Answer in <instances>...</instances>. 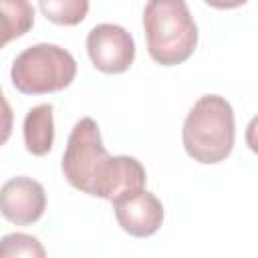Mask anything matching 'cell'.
<instances>
[{"label": "cell", "instance_id": "obj_1", "mask_svg": "<svg viewBox=\"0 0 258 258\" xmlns=\"http://www.w3.org/2000/svg\"><path fill=\"white\" fill-rule=\"evenodd\" d=\"M62 173L75 189L109 202L145 189L147 179L139 159L107 153L99 125L91 117L75 123L62 153Z\"/></svg>", "mask_w": 258, "mask_h": 258}, {"label": "cell", "instance_id": "obj_2", "mask_svg": "<svg viewBox=\"0 0 258 258\" xmlns=\"http://www.w3.org/2000/svg\"><path fill=\"white\" fill-rule=\"evenodd\" d=\"M149 56L161 67L187 60L198 46V26L183 0H151L143 8Z\"/></svg>", "mask_w": 258, "mask_h": 258}, {"label": "cell", "instance_id": "obj_3", "mask_svg": "<svg viewBox=\"0 0 258 258\" xmlns=\"http://www.w3.org/2000/svg\"><path fill=\"white\" fill-rule=\"evenodd\" d=\"M236 123L232 105L220 95H204L189 109L181 139L187 155L198 163H220L234 147Z\"/></svg>", "mask_w": 258, "mask_h": 258}, {"label": "cell", "instance_id": "obj_4", "mask_svg": "<svg viewBox=\"0 0 258 258\" xmlns=\"http://www.w3.org/2000/svg\"><path fill=\"white\" fill-rule=\"evenodd\" d=\"M77 75L75 56L50 42L24 48L12 62V85L24 95H46L67 89Z\"/></svg>", "mask_w": 258, "mask_h": 258}, {"label": "cell", "instance_id": "obj_5", "mask_svg": "<svg viewBox=\"0 0 258 258\" xmlns=\"http://www.w3.org/2000/svg\"><path fill=\"white\" fill-rule=\"evenodd\" d=\"M87 52L97 71L107 75H119L133 64L135 42L123 26L103 22L89 30Z\"/></svg>", "mask_w": 258, "mask_h": 258}, {"label": "cell", "instance_id": "obj_6", "mask_svg": "<svg viewBox=\"0 0 258 258\" xmlns=\"http://www.w3.org/2000/svg\"><path fill=\"white\" fill-rule=\"evenodd\" d=\"M46 210V191L32 177L18 175L0 187V214L16 224L30 226L42 218Z\"/></svg>", "mask_w": 258, "mask_h": 258}, {"label": "cell", "instance_id": "obj_7", "mask_svg": "<svg viewBox=\"0 0 258 258\" xmlns=\"http://www.w3.org/2000/svg\"><path fill=\"white\" fill-rule=\"evenodd\" d=\"M115 218L123 232L135 238L153 236L163 224V206L155 194L147 189L123 194L111 202Z\"/></svg>", "mask_w": 258, "mask_h": 258}, {"label": "cell", "instance_id": "obj_8", "mask_svg": "<svg viewBox=\"0 0 258 258\" xmlns=\"http://www.w3.org/2000/svg\"><path fill=\"white\" fill-rule=\"evenodd\" d=\"M22 135L26 151L32 155H46L52 149L54 143V117H52V105L40 103L32 107L22 123Z\"/></svg>", "mask_w": 258, "mask_h": 258}, {"label": "cell", "instance_id": "obj_9", "mask_svg": "<svg viewBox=\"0 0 258 258\" xmlns=\"http://www.w3.org/2000/svg\"><path fill=\"white\" fill-rule=\"evenodd\" d=\"M34 24V8L26 0H0V48L26 34Z\"/></svg>", "mask_w": 258, "mask_h": 258}, {"label": "cell", "instance_id": "obj_10", "mask_svg": "<svg viewBox=\"0 0 258 258\" xmlns=\"http://www.w3.org/2000/svg\"><path fill=\"white\" fill-rule=\"evenodd\" d=\"M38 8L46 16V20L62 26H75L85 20L89 12L87 0H42Z\"/></svg>", "mask_w": 258, "mask_h": 258}, {"label": "cell", "instance_id": "obj_11", "mask_svg": "<svg viewBox=\"0 0 258 258\" xmlns=\"http://www.w3.org/2000/svg\"><path fill=\"white\" fill-rule=\"evenodd\" d=\"M0 258H46V250L38 238L12 232L0 238Z\"/></svg>", "mask_w": 258, "mask_h": 258}, {"label": "cell", "instance_id": "obj_12", "mask_svg": "<svg viewBox=\"0 0 258 258\" xmlns=\"http://www.w3.org/2000/svg\"><path fill=\"white\" fill-rule=\"evenodd\" d=\"M12 125H14V113H12V107L0 89V145H4L10 139Z\"/></svg>", "mask_w": 258, "mask_h": 258}]
</instances>
